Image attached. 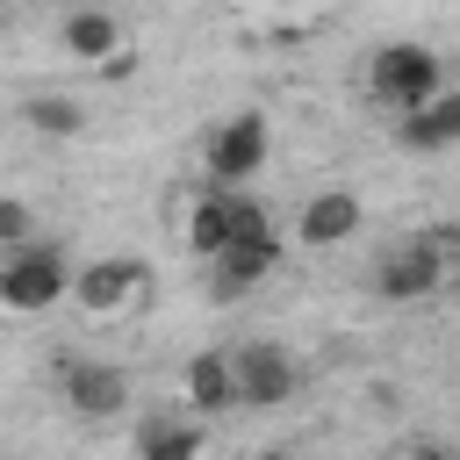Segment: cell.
Wrapping results in <instances>:
<instances>
[{"label": "cell", "mask_w": 460, "mask_h": 460, "mask_svg": "<svg viewBox=\"0 0 460 460\" xmlns=\"http://www.w3.org/2000/svg\"><path fill=\"white\" fill-rule=\"evenodd\" d=\"M58 36H65V50H72V58H86V65H108V58L122 50V29H115V14H108V7H72Z\"/></svg>", "instance_id": "7c38bea8"}, {"label": "cell", "mask_w": 460, "mask_h": 460, "mask_svg": "<svg viewBox=\"0 0 460 460\" xmlns=\"http://www.w3.org/2000/svg\"><path fill=\"white\" fill-rule=\"evenodd\" d=\"M0 7H7V0H0Z\"/></svg>", "instance_id": "ac0fdd59"}, {"label": "cell", "mask_w": 460, "mask_h": 460, "mask_svg": "<svg viewBox=\"0 0 460 460\" xmlns=\"http://www.w3.org/2000/svg\"><path fill=\"white\" fill-rule=\"evenodd\" d=\"M72 295V259L58 244H22L7 266H0V302L36 316V309H58Z\"/></svg>", "instance_id": "6da1fadb"}, {"label": "cell", "mask_w": 460, "mask_h": 460, "mask_svg": "<svg viewBox=\"0 0 460 460\" xmlns=\"http://www.w3.org/2000/svg\"><path fill=\"white\" fill-rule=\"evenodd\" d=\"M137 280H144L137 259H93V266H72V295H79V309H93V316L122 309Z\"/></svg>", "instance_id": "9c48e42d"}, {"label": "cell", "mask_w": 460, "mask_h": 460, "mask_svg": "<svg viewBox=\"0 0 460 460\" xmlns=\"http://www.w3.org/2000/svg\"><path fill=\"white\" fill-rule=\"evenodd\" d=\"M29 237H36V208L0 194V244H29Z\"/></svg>", "instance_id": "e0dca14e"}, {"label": "cell", "mask_w": 460, "mask_h": 460, "mask_svg": "<svg viewBox=\"0 0 460 460\" xmlns=\"http://www.w3.org/2000/svg\"><path fill=\"white\" fill-rule=\"evenodd\" d=\"M438 280H446V252H438L431 237H410V244H395V252L374 266V295H381V302H424Z\"/></svg>", "instance_id": "5b68a950"}, {"label": "cell", "mask_w": 460, "mask_h": 460, "mask_svg": "<svg viewBox=\"0 0 460 460\" xmlns=\"http://www.w3.org/2000/svg\"><path fill=\"white\" fill-rule=\"evenodd\" d=\"M223 216H230V244H280V237H273V216H266L244 187H223Z\"/></svg>", "instance_id": "5bb4252c"}, {"label": "cell", "mask_w": 460, "mask_h": 460, "mask_svg": "<svg viewBox=\"0 0 460 460\" xmlns=\"http://www.w3.org/2000/svg\"><path fill=\"white\" fill-rule=\"evenodd\" d=\"M402 144L410 151H453L460 144V93H431V101L402 108Z\"/></svg>", "instance_id": "8fae6325"}, {"label": "cell", "mask_w": 460, "mask_h": 460, "mask_svg": "<svg viewBox=\"0 0 460 460\" xmlns=\"http://www.w3.org/2000/svg\"><path fill=\"white\" fill-rule=\"evenodd\" d=\"M58 381H65V402H72L79 417H115V410L129 402V374L108 367V359H72Z\"/></svg>", "instance_id": "8992f818"}, {"label": "cell", "mask_w": 460, "mask_h": 460, "mask_svg": "<svg viewBox=\"0 0 460 460\" xmlns=\"http://www.w3.org/2000/svg\"><path fill=\"white\" fill-rule=\"evenodd\" d=\"M438 72H446L438 50H424V43H381L374 65H367V86H374V101H388L402 115V108H417V101L438 93Z\"/></svg>", "instance_id": "7a4b0ae2"}, {"label": "cell", "mask_w": 460, "mask_h": 460, "mask_svg": "<svg viewBox=\"0 0 460 460\" xmlns=\"http://www.w3.org/2000/svg\"><path fill=\"white\" fill-rule=\"evenodd\" d=\"M187 402L201 410V417H223V410H237V367H230V352H194L187 359Z\"/></svg>", "instance_id": "30bf717a"}, {"label": "cell", "mask_w": 460, "mask_h": 460, "mask_svg": "<svg viewBox=\"0 0 460 460\" xmlns=\"http://www.w3.org/2000/svg\"><path fill=\"white\" fill-rule=\"evenodd\" d=\"M273 266H280V244H223V252H208V295H216V302H237V295H252Z\"/></svg>", "instance_id": "52a82bcc"}, {"label": "cell", "mask_w": 460, "mask_h": 460, "mask_svg": "<svg viewBox=\"0 0 460 460\" xmlns=\"http://www.w3.org/2000/svg\"><path fill=\"white\" fill-rule=\"evenodd\" d=\"M137 453L144 460H187V453H201V424L151 417V424H137Z\"/></svg>", "instance_id": "4fadbf2b"}, {"label": "cell", "mask_w": 460, "mask_h": 460, "mask_svg": "<svg viewBox=\"0 0 460 460\" xmlns=\"http://www.w3.org/2000/svg\"><path fill=\"white\" fill-rule=\"evenodd\" d=\"M22 122L43 129V137H72L86 115H79V101H65V93H36V101H22Z\"/></svg>", "instance_id": "9a60e30c"}, {"label": "cell", "mask_w": 460, "mask_h": 460, "mask_svg": "<svg viewBox=\"0 0 460 460\" xmlns=\"http://www.w3.org/2000/svg\"><path fill=\"white\" fill-rule=\"evenodd\" d=\"M187 244H194L201 259L230 244V216H223V187H208V194H201V208H194V223H187Z\"/></svg>", "instance_id": "2e32d148"}, {"label": "cell", "mask_w": 460, "mask_h": 460, "mask_svg": "<svg viewBox=\"0 0 460 460\" xmlns=\"http://www.w3.org/2000/svg\"><path fill=\"white\" fill-rule=\"evenodd\" d=\"M230 367H237V402L244 410H280L288 395H295V359L273 345V338H244L237 352H230Z\"/></svg>", "instance_id": "277c9868"}, {"label": "cell", "mask_w": 460, "mask_h": 460, "mask_svg": "<svg viewBox=\"0 0 460 460\" xmlns=\"http://www.w3.org/2000/svg\"><path fill=\"white\" fill-rule=\"evenodd\" d=\"M266 151H273V137H266V115H230L216 137H208V187H244L259 165H266Z\"/></svg>", "instance_id": "3957f363"}, {"label": "cell", "mask_w": 460, "mask_h": 460, "mask_svg": "<svg viewBox=\"0 0 460 460\" xmlns=\"http://www.w3.org/2000/svg\"><path fill=\"white\" fill-rule=\"evenodd\" d=\"M359 230V194H345V187H323V194H309L302 201V223H295V237L309 244V252H331V244H345Z\"/></svg>", "instance_id": "ba28073f"}]
</instances>
